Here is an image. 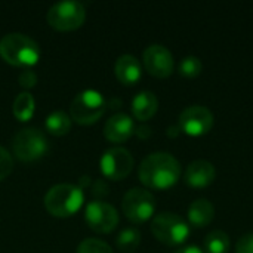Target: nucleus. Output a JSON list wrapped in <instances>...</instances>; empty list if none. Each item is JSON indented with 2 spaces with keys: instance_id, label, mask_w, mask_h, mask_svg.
Segmentation results:
<instances>
[{
  "instance_id": "1",
  "label": "nucleus",
  "mask_w": 253,
  "mask_h": 253,
  "mask_svg": "<svg viewBox=\"0 0 253 253\" xmlns=\"http://www.w3.org/2000/svg\"><path fill=\"white\" fill-rule=\"evenodd\" d=\"M181 165L169 153L157 151L148 154L139 165L141 182L153 190H168L181 178Z\"/></svg>"
},
{
  "instance_id": "2",
  "label": "nucleus",
  "mask_w": 253,
  "mask_h": 253,
  "mask_svg": "<svg viewBox=\"0 0 253 253\" xmlns=\"http://www.w3.org/2000/svg\"><path fill=\"white\" fill-rule=\"evenodd\" d=\"M0 56L15 67H31L40 58V47L27 34L9 33L0 39Z\"/></svg>"
},
{
  "instance_id": "3",
  "label": "nucleus",
  "mask_w": 253,
  "mask_h": 253,
  "mask_svg": "<svg viewBox=\"0 0 253 253\" xmlns=\"http://www.w3.org/2000/svg\"><path fill=\"white\" fill-rule=\"evenodd\" d=\"M84 202L83 188L74 184H56L44 194V208L53 216H70L80 211Z\"/></svg>"
},
{
  "instance_id": "4",
  "label": "nucleus",
  "mask_w": 253,
  "mask_h": 253,
  "mask_svg": "<svg viewBox=\"0 0 253 253\" xmlns=\"http://www.w3.org/2000/svg\"><path fill=\"white\" fill-rule=\"evenodd\" d=\"M107 102L104 95L95 89L79 92L70 104V117L80 125H90L105 113Z\"/></svg>"
},
{
  "instance_id": "5",
  "label": "nucleus",
  "mask_w": 253,
  "mask_h": 253,
  "mask_svg": "<svg viewBox=\"0 0 253 253\" xmlns=\"http://www.w3.org/2000/svg\"><path fill=\"white\" fill-rule=\"evenodd\" d=\"M151 233L159 242L168 246H179L188 239L190 227L179 215L172 212H162L153 218Z\"/></svg>"
},
{
  "instance_id": "6",
  "label": "nucleus",
  "mask_w": 253,
  "mask_h": 253,
  "mask_svg": "<svg viewBox=\"0 0 253 253\" xmlns=\"http://www.w3.org/2000/svg\"><path fill=\"white\" fill-rule=\"evenodd\" d=\"M13 154L22 162H34L47 150L44 133L37 127H22L12 138Z\"/></svg>"
},
{
  "instance_id": "7",
  "label": "nucleus",
  "mask_w": 253,
  "mask_h": 253,
  "mask_svg": "<svg viewBox=\"0 0 253 253\" xmlns=\"http://www.w3.org/2000/svg\"><path fill=\"white\" fill-rule=\"evenodd\" d=\"M86 18L84 6L77 0H62L53 3L47 13L46 19L49 25L61 31H70L79 28Z\"/></svg>"
},
{
  "instance_id": "8",
  "label": "nucleus",
  "mask_w": 253,
  "mask_h": 253,
  "mask_svg": "<svg viewBox=\"0 0 253 253\" xmlns=\"http://www.w3.org/2000/svg\"><path fill=\"white\" fill-rule=\"evenodd\" d=\"M122 209L129 221L133 224H142L154 215L156 199L148 190L135 187L125 194Z\"/></svg>"
},
{
  "instance_id": "9",
  "label": "nucleus",
  "mask_w": 253,
  "mask_h": 253,
  "mask_svg": "<svg viewBox=\"0 0 253 253\" xmlns=\"http://www.w3.org/2000/svg\"><path fill=\"white\" fill-rule=\"evenodd\" d=\"M84 219L90 230L101 234L111 233L119 225V213L116 208L102 200H93L86 206Z\"/></svg>"
},
{
  "instance_id": "10",
  "label": "nucleus",
  "mask_w": 253,
  "mask_h": 253,
  "mask_svg": "<svg viewBox=\"0 0 253 253\" xmlns=\"http://www.w3.org/2000/svg\"><path fill=\"white\" fill-rule=\"evenodd\" d=\"M133 156L123 147H113L101 157V170L110 179H125L133 169Z\"/></svg>"
},
{
  "instance_id": "11",
  "label": "nucleus",
  "mask_w": 253,
  "mask_h": 253,
  "mask_svg": "<svg viewBox=\"0 0 253 253\" xmlns=\"http://www.w3.org/2000/svg\"><path fill=\"white\" fill-rule=\"evenodd\" d=\"M181 129L191 136H202L213 126V114L203 105H190L179 114Z\"/></svg>"
},
{
  "instance_id": "12",
  "label": "nucleus",
  "mask_w": 253,
  "mask_h": 253,
  "mask_svg": "<svg viewBox=\"0 0 253 253\" xmlns=\"http://www.w3.org/2000/svg\"><path fill=\"white\" fill-rule=\"evenodd\" d=\"M147 71L156 77H169L173 71L175 61L172 52L163 44H150L142 55Z\"/></svg>"
},
{
  "instance_id": "13",
  "label": "nucleus",
  "mask_w": 253,
  "mask_h": 253,
  "mask_svg": "<svg viewBox=\"0 0 253 253\" xmlns=\"http://www.w3.org/2000/svg\"><path fill=\"white\" fill-rule=\"evenodd\" d=\"M216 178L215 166L208 160H194L191 162L184 173V179L187 185L193 188H205L209 187Z\"/></svg>"
},
{
  "instance_id": "14",
  "label": "nucleus",
  "mask_w": 253,
  "mask_h": 253,
  "mask_svg": "<svg viewBox=\"0 0 253 253\" xmlns=\"http://www.w3.org/2000/svg\"><path fill=\"white\" fill-rule=\"evenodd\" d=\"M135 132V125L130 116L125 113L113 114L104 126V135L111 142H125Z\"/></svg>"
},
{
  "instance_id": "15",
  "label": "nucleus",
  "mask_w": 253,
  "mask_h": 253,
  "mask_svg": "<svg viewBox=\"0 0 253 253\" xmlns=\"http://www.w3.org/2000/svg\"><path fill=\"white\" fill-rule=\"evenodd\" d=\"M116 77L123 84H135L142 76V67L136 56L130 53L120 55L114 64Z\"/></svg>"
},
{
  "instance_id": "16",
  "label": "nucleus",
  "mask_w": 253,
  "mask_h": 253,
  "mask_svg": "<svg viewBox=\"0 0 253 253\" xmlns=\"http://www.w3.org/2000/svg\"><path fill=\"white\" fill-rule=\"evenodd\" d=\"M157 108H159V99L156 93L151 90H141L132 99V113L141 122L151 119L156 114Z\"/></svg>"
},
{
  "instance_id": "17",
  "label": "nucleus",
  "mask_w": 253,
  "mask_h": 253,
  "mask_svg": "<svg viewBox=\"0 0 253 253\" xmlns=\"http://www.w3.org/2000/svg\"><path fill=\"white\" fill-rule=\"evenodd\" d=\"M215 218V208L206 199H199L193 202L188 208V219L191 225L197 228H203L209 225Z\"/></svg>"
},
{
  "instance_id": "18",
  "label": "nucleus",
  "mask_w": 253,
  "mask_h": 253,
  "mask_svg": "<svg viewBox=\"0 0 253 253\" xmlns=\"http://www.w3.org/2000/svg\"><path fill=\"white\" fill-rule=\"evenodd\" d=\"M13 116L21 120V122H25V120H30L34 114V110H36V101H34V96L30 93V92H21L16 95V98L13 99Z\"/></svg>"
},
{
  "instance_id": "19",
  "label": "nucleus",
  "mask_w": 253,
  "mask_h": 253,
  "mask_svg": "<svg viewBox=\"0 0 253 253\" xmlns=\"http://www.w3.org/2000/svg\"><path fill=\"white\" fill-rule=\"evenodd\" d=\"M44 126L52 135H65L71 129V117L65 111L56 110L46 117Z\"/></svg>"
},
{
  "instance_id": "20",
  "label": "nucleus",
  "mask_w": 253,
  "mask_h": 253,
  "mask_svg": "<svg viewBox=\"0 0 253 253\" xmlns=\"http://www.w3.org/2000/svg\"><path fill=\"white\" fill-rule=\"evenodd\" d=\"M230 237L222 230H215L205 239V253H228Z\"/></svg>"
},
{
  "instance_id": "21",
  "label": "nucleus",
  "mask_w": 253,
  "mask_h": 253,
  "mask_svg": "<svg viewBox=\"0 0 253 253\" xmlns=\"http://www.w3.org/2000/svg\"><path fill=\"white\" fill-rule=\"evenodd\" d=\"M141 243V233L136 228H125L116 239V246L122 252H132Z\"/></svg>"
},
{
  "instance_id": "22",
  "label": "nucleus",
  "mask_w": 253,
  "mask_h": 253,
  "mask_svg": "<svg viewBox=\"0 0 253 253\" xmlns=\"http://www.w3.org/2000/svg\"><path fill=\"white\" fill-rule=\"evenodd\" d=\"M202 70H203V64L199 56L188 55L179 62V73L188 79L197 77L202 73Z\"/></svg>"
},
{
  "instance_id": "23",
  "label": "nucleus",
  "mask_w": 253,
  "mask_h": 253,
  "mask_svg": "<svg viewBox=\"0 0 253 253\" xmlns=\"http://www.w3.org/2000/svg\"><path fill=\"white\" fill-rule=\"evenodd\" d=\"M77 253H114L113 249L102 240L98 239H86L80 242Z\"/></svg>"
},
{
  "instance_id": "24",
  "label": "nucleus",
  "mask_w": 253,
  "mask_h": 253,
  "mask_svg": "<svg viewBox=\"0 0 253 253\" xmlns=\"http://www.w3.org/2000/svg\"><path fill=\"white\" fill-rule=\"evenodd\" d=\"M13 170V159L12 154L0 145V181L7 178Z\"/></svg>"
},
{
  "instance_id": "25",
  "label": "nucleus",
  "mask_w": 253,
  "mask_h": 253,
  "mask_svg": "<svg viewBox=\"0 0 253 253\" xmlns=\"http://www.w3.org/2000/svg\"><path fill=\"white\" fill-rule=\"evenodd\" d=\"M236 253H253V233L245 234L236 245Z\"/></svg>"
},
{
  "instance_id": "26",
  "label": "nucleus",
  "mask_w": 253,
  "mask_h": 253,
  "mask_svg": "<svg viewBox=\"0 0 253 253\" xmlns=\"http://www.w3.org/2000/svg\"><path fill=\"white\" fill-rule=\"evenodd\" d=\"M18 80H19V84L22 86V87H33L36 83H37V74L33 71V70H30V68H27V70H24L21 74H19V77H18Z\"/></svg>"
},
{
  "instance_id": "27",
  "label": "nucleus",
  "mask_w": 253,
  "mask_h": 253,
  "mask_svg": "<svg viewBox=\"0 0 253 253\" xmlns=\"http://www.w3.org/2000/svg\"><path fill=\"white\" fill-rule=\"evenodd\" d=\"M107 193H108V185L102 179L95 181V184H93V194H107Z\"/></svg>"
},
{
  "instance_id": "28",
  "label": "nucleus",
  "mask_w": 253,
  "mask_h": 253,
  "mask_svg": "<svg viewBox=\"0 0 253 253\" xmlns=\"http://www.w3.org/2000/svg\"><path fill=\"white\" fill-rule=\"evenodd\" d=\"M175 253H205L200 248L197 246H185V248H181L178 249Z\"/></svg>"
}]
</instances>
